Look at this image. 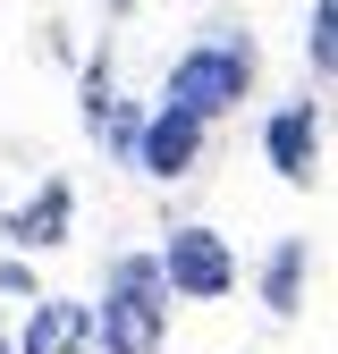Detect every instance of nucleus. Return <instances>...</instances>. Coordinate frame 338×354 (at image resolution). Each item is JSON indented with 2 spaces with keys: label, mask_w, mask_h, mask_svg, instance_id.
<instances>
[{
  "label": "nucleus",
  "mask_w": 338,
  "mask_h": 354,
  "mask_svg": "<svg viewBox=\"0 0 338 354\" xmlns=\"http://www.w3.org/2000/svg\"><path fill=\"white\" fill-rule=\"evenodd\" d=\"M161 313H169L161 261L127 253L110 270V295H102V354H161Z\"/></svg>",
  "instance_id": "obj_1"
},
{
  "label": "nucleus",
  "mask_w": 338,
  "mask_h": 354,
  "mask_svg": "<svg viewBox=\"0 0 338 354\" xmlns=\"http://www.w3.org/2000/svg\"><path fill=\"white\" fill-rule=\"evenodd\" d=\"M245 84H254V42L245 34H211V42H195V51L169 68V93L161 102H178L195 118H220V110L245 102Z\"/></svg>",
  "instance_id": "obj_2"
},
{
  "label": "nucleus",
  "mask_w": 338,
  "mask_h": 354,
  "mask_svg": "<svg viewBox=\"0 0 338 354\" xmlns=\"http://www.w3.org/2000/svg\"><path fill=\"white\" fill-rule=\"evenodd\" d=\"M161 287L186 295V304H211V295L237 287V253L211 236V228H178V236L161 245Z\"/></svg>",
  "instance_id": "obj_3"
},
{
  "label": "nucleus",
  "mask_w": 338,
  "mask_h": 354,
  "mask_svg": "<svg viewBox=\"0 0 338 354\" xmlns=\"http://www.w3.org/2000/svg\"><path fill=\"white\" fill-rule=\"evenodd\" d=\"M195 152H203V118H195V110H178V102H161V110L136 127V160H144L152 177H186V169H195Z\"/></svg>",
  "instance_id": "obj_4"
},
{
  "label": "nucleus",
  "mask_w": 338,
  "mask_h": 354,
  "mask_svg": "<svg viewBox=\"0 0 338 354\" xmlns=\"http://www.w3.org/2000/svg\"><path fill=\"white\" fill-rule=\"evenodd\" d=\"M84 337H94V313L68 304V295H42L34 321H26V337H17V354H76Z\"/></svg>",
  "instance_id": "obj_5"
},
{
  "label": "nucleus",
  "mask_w": 338,
  "mask_h": 354,
  "mask_svg": "<svg viewBox=\"0 0 338 354\" xmlns=\"http://www.w3.org/2000/svg\"><path fill=\"white\" fill-rule=\"evenodd\" d=\"M263 144H271V169H279V177H296V186H305V177H313V152H321V118H313V102H296V110H279Z\"/></svg>",
  "instance_id": "obj_6"
},
{
  "label": "nucleus",
  "mask_w": 338,
  "mask_h": 354,
  "mask_svg": "<svg viewBox=\"0 0 338 354\" xmlns=\"http://www.w3.org/2000/svg\"><path fill=\"white\" fill-rule=\"evenodd\" d=\"M68 236V186H42L17 219H9V245H60Z\"/></svg>",
  "instance_id": "obj_7"
},
{
  "label": "nucleus",
  "mask_w": 338,
  "mask_h": 354,
  "mask_svg": "<svg viewBox=\"0 0 338 354\" xmlns=\"http://www.w3.org/2000/svg\"><path fill=\"white\" fill-rule=\"evenodd\" d=\"M296 287H305V245H296V236H287V245L271 253V270H263V304H271V313H279V321L296 313Z\"/></svg>",
  "instance_id": "obj_8"
},
{
  "label": "nucleus",
  "mask_w": 338,
  "mask_h": 354,
  "mask_svg": "<svg viewBox=\"0 0 338 354\" xmlns=\"http://www.w3.org/2000/svg\"><path fill=\"white\" fill-rule=\"evenodd\" d=\"M313 68H338V0H313Z\"/></svg>",
  "instance_id": "obj_9"
}]
</instances>
